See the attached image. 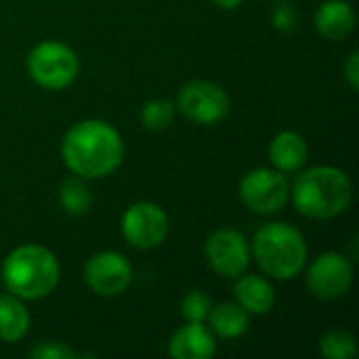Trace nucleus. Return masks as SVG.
Listing matches in <instances>:
<instances>
[{
	"label": "nucleus",
	"instance_id": "f257e3e1",
	"mask_svg": "<svg viewBox=\"0 0 359 359\" xmlns=\"http://www.w3.org/2000/svg\"><path fill=\"white\" fill-rule=\"evenodd\" d=\"M61 158L76 177L86 181L105 179L124 162V141L118 128L105 120H80L65 133Z\"/></svg>",
	"mask_w": 359,
	"mask_h": 359
},
{
	"label": "nucleus",
	"instance_id": "f03ea898",
	"mask_svg": "<svg viewBox=\"0 0 359 359\" xmlns=\"http://www.w3.org/2000/svg\"><path fill=\"white\" fill-rule=\"evenodd\" d=\"M290 200L303 217L330 221L349 208L353 200V183L349 175L337 166L301 168L290 185Z\"/></svg>",
	"mask_w": 359,
	"mask_h": 359
},
{
	"label": "nucleus",
	"instance_id": "7ed1b4c3",
	"mask_svg": "<svg viewBox=\"0 0 359 359\" xmlns=\"http://www.w3.org/2000/svg\"><path fill=\"white\" fill-rule=\"evenodd\" d=\"M250 255L263 276L278 282L294 280L305 271L309 261L305 236L294 225L284 221L261 225L250 242Z\"/></svg>",
	"mask_w": 359,
	"mask_h": 359
},
{
	"label": "nucleus",
	"instance_id": "20e7f679",
	"mask_svg": "<svg viewBox=\"0 0 359 359\" xmlns=\"http://www.w3.org/2000/svg\"><path fill=\"white\" fill-rule=\"evenodd\" d=\"M6 290L23 301H40L55 292L61 280L57 255L40 244H23L8 252L0 273Z\"/></svg>",
	"mask_w": 359,
	"mask_h": 359
},
{
	"label": "nucleus",
	"instance_id": "39448f33",
	"mask_svg": "<svg viewBox=\"0 0 359 359\" xmlns=\"http://www.w3.org/2000/svg\"><path fill=\"white\" fill-rule=\"evenodd\" d=\"M25 67L29 78L44 90H63L78 78L80 59L72 46L59 40H44L36 44L27 59Z\"/></svg>",
	"mask_w": 359,
	"mask_h": 359
},
{
	"label": "nucleus",
	"instance_id": "423d86ee",
	"mask_svg": "<svg viewBox=\"0 0 359 359\" xmlns=\"http://www.w3.org/2000/svg\"><path fill=\"white\" fill-rule=\"evenodd\" d=\"M242 204L263 217H271L286 208L290 202V181L288 175L278 168H252L248 170L238 187Z\"/></svg>",
	"mask_w": 359,
	"mask_h": 359
},
{
	"label": "nucleus",
	"instance_id": "0eeeda50",
	"mask_svg": "<svg viewBox=\"0 0 359 359\" xmlns=\"http://www.w3.org/2000/svg\"><path fill=\"white\" fill-rule=\"evenodd\" d=\"M231 107L229 95L223 86L208 80H191L181 86L177 95V109L194 124L215 126L227 118Z\"/></svg>",
	"mask_w": 359,
	"mask_h": 359
},
{
	"label": "nucleus",
	"instance_id": "6e6552de",
	"mask_svg": "<svg viewBox=\"0 0 359 359\" xmlns=\"http://www.w3.org/2000/svg\"><path fill=\"white\" fill-rule=\"evenodd\" d=\"M307 290L320 301H339L343 299L353 284V263L334 250L318 255L311 263L305 265Z\"/></svg>",
	"mask_w": 359,
	"mask_h": 359
},
{
	"label": "nucleus",
	"instance_id": "1a4fd4ad",
	"mask_svg": "<svg viewBox=\"0 0 359 359\" xmlns=\"http://www.w3.org/2000/svg\"><path fill=\"white\" fill-rule=\"evenodd\" d=\"M204 257L210 269L221 278L236 280L246 273L250 265V242L246 236L231 227L215 229L204 242Z\"/></svg>",
	"mask_w": 359,
	"mask_h": 359
},
{
	"label": "nucleus",
	"instance_id": "9d476101",
	"mask_svg": "<svg viewBox=\"0 0 359 359\" xmlns=\"http://www.w3.org/2000/svg\"><path fill=\"white\" fill-rule=\"evenodd\" d=\"M168 215L156 202H135L130 204L120 221V231L124 240L139 250L158 248L168 236Z\"/></svg>",
	"mask_w": 359,
	"mask_h": 359
},
{
	"label": "nucleus",
	"instance_id": "9b49d317",
	"mask_svg": "<svg viewBox=\"0 0 359 359\" xmlns=\"http://www.w3.org/2000/svg\"><path fill=\"white\" fill-rule=\"evenodd\" d=\"M84 284L103 299L124 294L133 284V265L118 250H101L93 255L82 269Z\"/></svg>",
	"mask_w": 359,
	"mask_h": 359
},
{
	"label": "nucleus",
	"instance_id": "f8f14e48",
	"mask_svg": "<svg viewBox=\"0 0 359 359\" xmlns=\"http://www.w3.org/2000/svg\"><path fill=\"white\" fill-rule=\"evenodd\" d=\"M172 359H212L217 355V337L206 322H185L168 339Z\"/></svg>",
	"mask_w": 359,
	"mask_h": 359
},
{
	"label": "nucleus",
	"instance_id": "ddd939ff",
	"mask_svg": "<svg viewBox=\"0 0 359 359\" xmlns=\"http://www.w3.org/2000/svg\"><path fill=\"white\" fill-rule=\"evenodd\" d=\"M236 303L252 316H267L276 307V288L267 276L242 273L233 284Z\"/></svg>",
	"mask_w": 359,
	"mask_h": 359
},
{
	"label": "nucleus",
	"instance_id": "4468645a",
	"mask_svg": "<svg viewBox=\"0 0 359 359\" xmlns=\"http://www.w3.org/2000/svg\"><path fill=\"white\" fill-rule=\"evenodd\" d=\"M269 162L284 175L299 172L309 160V145L297 130H282L269 143Z\"/></svg>",
	"mask_w": 359,
	"mask_h": 359
},
{
	"label": "nucleus",
	"instance_id": "2eb2a0df",
	"mask_svg": "<svg viewBox=\"0 0 359 359\" xmlns=\"http://www.w3.org/2000/svg\"><path fill=\"white\" fill-rule=\"evenodd\" d=\"M316 29L326 40H345L358 23L355 8L347 0H326L316 11Z\"/></svg>",
	"mask_w": 359,
	"mask_h": 359
},
{
	"label": "nucleus",
	"instance_id": "dca6fc26",
	"mask_svg": "<svg viewBox=\"0 0 359 359\" xmlns=\"http://www.w3.org/2000/svg\"><path fill=\"white\" fill-rule=\"evenodd\" d=\"M250 326V313L242 309L238 303H219L212 305L208 313V328L215 337L233 341L248 332Z\"/></svg>",
	"mask_w": 359,
	"mask_h": 359
},
{
	"label": "nucleus",
	"instance_id": "f3484780",
	"mask_svg": "<svg viewBox=\"0 0 359 359\" xmlns=\"http://www.w3.org/2000/svg\"><path fill=\"white\" fill-rule=\"evenodd\" d=\"M29 324H32V318L23 299L11 292L2 294L0 297V341L8 345L19 343L29 332Z\"/></svg>",
	"mask_w": 359,
	"mask_h": 359
},
{
	"label": "nucleus",
	"instance_id": "a211bd4d",
	"mask_svg": "<svg viewBox=\"0 0 359 359\" xmlns=\"http://www.w3.org/2000/svg\"><path fill=\"white\" fill-rule=\"evenodd\" d=\"M59 204L65 215L69 217H82L93 206V194L86 185V179L82 177H67L59 187Z\"/></svg>",
	"mask_w": 359,
	"mask_h": 359
},
{
	"label": "nucleus",
	"instance_id": "6ab92c4d",
	"mask_svg": "<svg viewBox=\"0 0 359 359\" xmlns=\"http://www.w3.org/2000/svg\"><path fill=\"white\" fill-rule=\"evenodd\" d=\"M320 353L326 359H353L358 355V341L345 328H334L320 339Z\"/></svg>",
	"mask_w": 359,
	"mask_h": 359
},
{
	"label": "nucleus",
	"instance_id": "aec40b11",
	"mask_svg": "<svg viewBox=\"0 0 359 359\" xmlns=\"http://www.w3.org/2000/svg\"><path fill=\"white\" fill-rule=\"evenodd\" d=\"M175 118V103L168 99H151L141 107V124L151 130L160 133L172 124Z\"/></svg>",
	"mask_w": 359,
	"mask_h": 359
},
{
	"label": "nucleus",
	"instance_id": "412c9836",
	"mask_svg": "<svg viewBox=\"0 0 359 359\" xmlns=\"http://www.w3.org/2000/svg\"><path fill=\"white\" fill-rule=\"evenodd\" d=\"M212 309V299L204 290H189L181 301V316L185 322H206Z\"/></svg>",
	"mask_w": 359,
	"mask_h": 359
},
{
	"label": "nucleus",
	"instance_id": "4be33fe9",
	"mask_svg": "<svg viewBox=\"0 0 359 359\" xmlns=\"http://www.w3.org/2000/svg\"><path fill=\"white\" fill-rule=\"evenodd\" d=\"M271 23L276 29L284 32V34H290L299 27L301 23V17H299V11L288 4V2H280L278 6H273L271 11Z\"/></svg>",
	"mask_w": 359,
	"mask_h": 359
},
{
	"label": "nucleus",
	"instance_id": "5701e85b",
	"mask_svg": "<svg viewBox=\"0 0 359 359\" xmlns=\"http://www.w3.org/2000/svg\"><path fill=\"white\" fill-rule=\"evenodd\" d=\"M29 358L34 359H74L76 358V351L69 349L67 345L63 343H57V341H44V343H38L32 351H29Z\"/></svg>",
	"mask_w": 359,
	"mask_h": 359
},
{
	"label": "nucleus",
	"instance_id": "b1692460",
	"mask_svg": "<svg viewBox=\"0 0 359 359\" xmlns=\"http://www.w3.org/2000/svg\"><path fill=\"white\" fill-rule=\"evenodd\" d=\"M343 74H345V80L349 84V88L353 93H358L359 88V53L358 50H351L345 65H343Z\"/></svg>",
	"mask_w": 359,
	"mask_h": 359
},
{
	"label": "nucleus",
	"instance_id": "393cba45",
	"mask_svg": "<svg viewBox=\"0 0 359 359\" xmlns=\"http://www.w3.org/2000/svg\"><path fill=\"white\" fill-rule=\"evenodd\" d=\"M219 8H223V11H236L238 6H242V2L244 0H212Z\"/></svg>",
	"mask_w": 359,
	"mask_h": 359
},
{
	"label": "nucleus",
	"instance_id": "a878e982",
	"mask_svg": "<svg viewBox=\"0 0 359 359\" xmlns=\"http://www.w3.org/2000/svg\"><path fill=\"white\" fill-rule=\"evenodd\" d=\"M0 290H2V280H0Z\"/></svg>",
	"mask_w": 359,
	"mask_h": 359
}]
</instances>
